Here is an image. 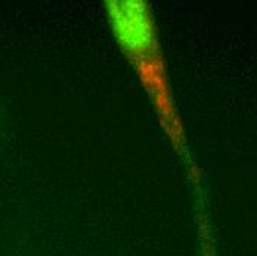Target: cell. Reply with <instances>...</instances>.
Listing matches in <instances>:
<instances>
[{
	"label": "cell",
	"mask_w": 257,
	"mask_h": 256,
	"mask_svg": "<svg viewBox=\"0 0 257 256\" xmlns=\"http://www.w3.org/2000/svg\"><path fill=\"white\" fill-rule=\"evenodd\" d=\"M103 11L120 51L147 94L160 128L188 170L191 185L201 200L197 202V209L204 207L201 175L189 151L183 122L173 97L151 3L147 0H108L103 3Z\"/></svg>",
	"instance_id": "1"
}]
</instances>
